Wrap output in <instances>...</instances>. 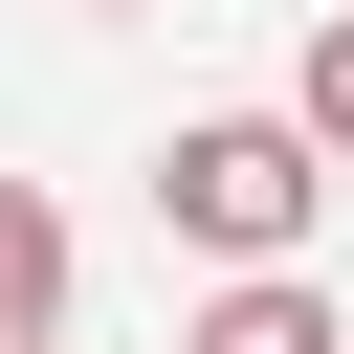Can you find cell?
Instances as JSON below:
<instances>
[{
  "label": "cell",
  "mask_w": 354,
  "mask_h": 354,
  "mask_svg": "<svg viewBox=\"0 0 354 354\" xmlns=\"http://www.w3.org/2000/svg\"><path fill=\"white\" fill-rule=\"evenodd\" d=\"M310 199H332V155H310L288 111H199V133L155 155V221H177L199 266H310Z\"/></svg>",
  "instance_id": "obj_1"
},
{
  "label": "cell",
  "mask_w": 354,
  "mask_h": 354,
  "mask_svg": "<svg viewBox=\"0 0 354 354\" xmlns=\"http://www.w3.org/2000/svg\"><path fill=\"white\" fill-rule=\"evenodd\" d=\"M66 22H133V0H66Z\"/></svg>",
  "instance_id": "obj_5"
},
{
  "label": "cell",
  "mask_w": 354,
  "mask_h": 354,
  "mask_svg": "<svg viewBox=\"0 0 354 354\" xmlns=\"http://www.w3.org/2000/svg\"><path fill=\"white\" fill-rule=\"evenodd\" d=\"M177 354H354V332H332V288H310V266H221V310H199Z\"/></svg>",
  "instance_id": "obj_2"
},
{
  "label": "cell",
  "mask_w": 354,
  "mask_h": 354,
  "mask_svg": "<svg viewBox=\"0 0 354 354\" xmlns=\"http://www.w3.org/2000/svg\"><path fill=\"white\" fill-rule=\"evenodd\" d=\"M288 133H310V155H354V0L310 22V66H288Z\"/></svg>",
  "instance_id": "obj_4"
},
{
  "label": "cell",
  "mask_w": 354,
  "mask_h": 354,
  "mask_svg": "<svg viewBox=\"0 0 354 354\" xmlns=\"http://www.w3.org/2000/svg\"><path fill=\"white\" fill-rule=\"evenodd\" d=\"M44 332H66V199L0 177V354H44Z\"/></svg>",
  "instance_id": "obj_3"
}]
</instances>
